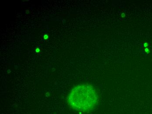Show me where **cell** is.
I'll return each mask as SVG.
<instances>
[{
	"label": "cell",
	"instance_id": "cell-1",
	"mask_svg": "<svg viewBox=\"0 0 152 114\" xmlns=\"http://www.w3.org/2000/svg\"><path fill=\"white\" fill-rule=\"evenodd\" d=\"M99 96L93 86L88 83L77 85L70 91L67 101L74 110L87 113L93 110L99 102Z\"/></svg>",
	"mask_w": 152,
	"mask_h": 114
}]
</instances>
